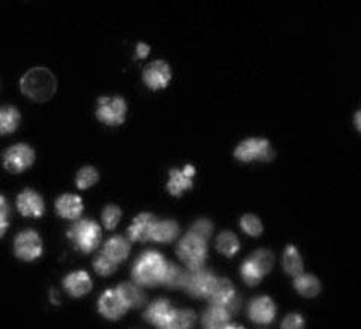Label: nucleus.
<instances>
[{
  "label": "nucleus",
  "mask_w": 361,
  "mask_h": 329,
  "mask_svg": "<svg viewBox=\"0 0 361 329\" xmlns=\"http://www.w3.org/2000/svg\"><path fill=\"white\" fill-rule=\"evenodd\" d=\"M21 91L35 101L49 100L56 89V79L47 68H32L21 79Z\"/></svg>",
  "instance_id": "f257e3e1"
},
{
  "label": "nucleus",
  "mask_w": 361,
  "mask_h": 329,
  "mask_svg": "<svg viewBox=\"0 0 361 329\" xmlns=\"http://www.w3.org/2000/svg\"><path fill=\"white\" fill-rule=\"evenodd\" d=\"M165 266L166 261L161 254L154 251H147L135 263L132 271L133 280L141 285L161 284Z\"/></svg>",
  "instance_id": "f03ea898"
},
{
  "label": "nucleus",
  "mask_w": 361,
  "mask_h": 329,
  "mask_svg": "<svg viewBox=\"0 0 361 329\" xmlns=\"http://www.w3.org/2000/svg\"><path fill=\"white\" fill-rule=\"evenodd\" d=\"M68 237L74 242V245H76L78 249L83 252H91L99 247L102 231L94 221L82 219L78 221L76 224L70 228Z\"/></svg>",
  "instance_id": "7ed1b4c3"
},
{
  "label": "nucleus",
  "mask_w": 361,
  "mask_h": 329,
  "mask_svg": "<svg viewBox=\"0 0 361 329\" xmlns=\"http://www.w3.org/2000/svg\"><path fill=\"white\" fill-rule=\"evenodd\" d=\"M274 264V256L267 251L260 249L254 252L252 256L242 264V278L250 285L259 284L264 275H267Z\"/></svg>",
  "instance_id": "20e7f679"
},
{
  "label": "nucleus",
  "mask_w": 361,
  "mask_h": 329,
  "mask_svg": "<svg viewBox=\"0 0 361 329\" xmlns=\"http://www.w3.org/2000/svg\"><path fill=\"white\" fill-rule=\"evenodd\" d=\"M178 257L182 259L190 271L201 269L206 261L207 256V247L206 242L201 240L192 235H188L178 243Z\"/></svg>",
  "instance_id": "39448f33"
},
{
  "label": "nucleus",
  "mask_w": 361,
  "mask_h": 329,
  "mask_svg": "<svg viewBox=\"0 0 361 329\" xmlns=\"http://www.w3.org/2000/svg\"><path fill=\"white\" fill-rule=\"evenodd\" d=\"M207 298L210 299L212 305L224 309L230 314L239 309V298L236 294V290L233 287V284L226 278H216Z\"/></svg>",
  "instance_id": "423d86ee"
},
{
  "label": "nucleus",
  "mask_w": 361,
  "mask_h": 329,
  "mask_svg": "<svg viewBox=\"0 0 361 329\" xmlns=\"http://www.w3.org/2000/svg\"><path fill=\"white\" fill-rule=\"evenodd\" d=\"M235 156L242 162H252V161H271L274 151L271 144L267 139H259V137H251V139L243 141L238 145Z\"/></svg>",
  "instance_id": "0eeeda50"
},
{
  "label": "nucleus",
  "mask_w": 361,
  "mask_h": 329,
  "mask_svg": "<svg viewBox=\"0 0 361 329\" xmlns=\"http://www.w3.org/2000/svg\"><path fill=\"white\" fill-rule=\"evenodd\" d=\"M215 281L216 277L214 272L201 268L186 272V281L183 287L188 290L189 294L195 296V298H207Z\"/></svg>",
  "instance_id": "6e6552de"
},
{
  "label": "nucleus",
  "mask_w": 361,
  "mask_h": 329,
  "mask_svg": "<svg viewBox=\"0 0 361 329\" xmlns=\"http://www.w3.org/2000/svg\"><path fill=\"white\" fill-rule=\"evenodd\" d=\"M127 112L126 101L121 97H102L97 106L99 120L108 125H118L124 123Z\"/></svg>",
  "instance_id": "1a4fd4ad"
},
{
  "label": "nucleus",
  "mask_w": 361,
  "mask_h": 329,
  "mask_svg": "<svg viewBox=\"0 0 361 329\" xmlns=\"http://www.w3.org/2000/svg\"><path fill=\"white\" fill-rule=\"evenodd\" d=\"M34 159H35V153L29 145L17 144L14 147H11L9 150H6L4 156V163L8 171L21 173L32 165Z\"/></svg>",
  "instance_id": "9d476101"
},
{
  "label": "nucleus",
  "mask_w": 361,
  "mask_h": 329,
  "mask_svg": "<svg viewBox=\"0 0 361 329\" xmlns=\"http://www.w3.org/2000/svg\"><path fill=\"white\" fill-rule=\"evenodd\" d=\"M14 247H16L17 256L21 260H26V261L38 259L41 256V252H42L41 239H39L37 232L32 231V230L20 232L17 239H16Z\"/></svg>",
  "instance_id": "9b49d317"
},
{
  "label": "nucleus",
  "mask_w": 361,
  "mask_h": 329,
  "mask_svg": "<svg viewBox=\"0 0 361 329\" xmlns=\"http://www.w3.org/2000/svg\"><path fill=\"white\" fill-rule=\"evenodd\" d=\"M99 310L104 317L115 321V319H120L121 316H124L126 311L129 310V306L126 305L121 294L115 289V290L104 292L102 294V298L99 301Z\"/></svg>",
  "instance_id": "f8f14e48"
},
{
  "label": "nucleus",
  "mask_w": 361,
  "mask_h": 329,
  "mask_svg": "<svg viewBox=\"0 0 361 329\" xmlns=\"http://www.w3.org/2000/svg\"><path fill=\"white\" fill-rule=\"evenodd\" d=\"M144 80L148 88L162 89L171 80V70H169L166 62L156 61L145 68Z\"/></svg>",
  "instance_id": "ddd939ff"
},
{
  "label": "nucleus",
  "mask_w": 361,
  "mask_h": 329,
  "mask_svg": "<svg viewBox=\"0 0 361 329\" xmlns=\"http://www.w3.org/2000/svg\"><path fill=\"white\" fill-rule=\"evenodd\" d=\"M194 175H195V168L190 165H186L183 169H173V171L169 173V182H168L169 194L177 197V195H182L185 190L192 187Z\"/></svg>",
  "instance_id": "4468645a"
},
{
  "label": "nucleus",
  "mask_w": 361,
  "mask_h": 329,
  "mask_svg": "<svg viewBox=\"0 0 361 329\" xmlns=\"http://www.w3.org/2000/svg\"><path fill=\"white\" fill-rule=\"evenodd\" d=\"M195 322V314L190 310L169 309L164 319L159 322V329H190Z\"/></svg>",
  "instance_id": "2eb2a0df"
},
{
  "label": "nucleus",
  "mask_w": 361,
  "mask_h": 329,
  "mask_svg": "<svg viewBox=\"0 0 361 329\" xmlns=\"http://www.w3.org/2000/svg\"><path fill=\"white\" fill-rule=\"evenodd\" d=\"M17 207L21 215L25 216H41L44 213V203L42 198L34 192V190L26 189L17 198Z\"/></svg>",
  "instance_id": "dca6fc26"
},
{
  "label": "nucleus",
  "mask_w": 361,
  "mask_h": 329,
  "mask_svg": "<svg viewBox=\"0 0 361 329\" xmlns=\"http://www.w3.org/2000/svg\"><path fill=\"white\" fill-rule=\"evenodd\" d=\"M156 222H157V219L150 213H141L140 216H136L133 224L129 228V237L132 240H137V242L152 240L153 228L156 225Z\"/></svg>",
  "instance_id": "f3484780"
},
{
  "label": "nucleus",
  "mask_w": 361,
  "mask_h": 329,
  "mask_svg": "<svg viewBox=\"0 0 361 329\" xmlns=\"http://www.w3.org/2000/svg\"><path fill=\"white\" fill-rule=\"evenodd\" d=\"M250 317L257 323H271L275 317V305L268 296H260L250 304Z\"/></svg>",
  "instance_id": "a211bd4d"
},
{
  "label": "nucleus",
  "mask_w": 361,
  "mask_h": 329,
  "mask_svg": "<svg viewBox=\"0 0 361 329\" xmlns=\"http://www.w3.org/2000/svg\"><path fill=\"white\" fill-rule=\"evenodd\" d=\"M63 287L67 289V292L73 296H83L87 294L91 287H92V283L90 275L87 272H74L70 273L68 277L63 280Z\"/></svg>",
  "instance_id": "6ab92c4d"
},
{
  "label": "nucleus",
  "mask_w": 361,
  "mask_h": 329,
  "mask_svg": "<svg viewBox=\"0 0 361 329\" xmlns=\"http://www.w3.org/2000/svg\"><path fill=\"white\" fill-rule=\"evenodd\" d=\"M58 213L66 219H78L82 215L83 204L78 195H62L56 201Z\"/></svg>",
  "instance_id": "aec40b11"
},
{
  "label": "nucleus",
  "mask_w": 361,
  "mask_h": 329,
  "mask_svg": "<svg viewBox=\"0 0 361 329\" xmlns=\"http://www.w3.org/2000/svg\"><path fill=\"white\" fill-rule=\"evenodd\" d=\"M129 251H130L129 242H127L124 237L116 236V237H112L106 242L103 254L108 259H111L114 263L118 264L127 259V256H129Z\"/></svg>",
  "instance_id": "412c9836"
},
{
  "label": "nucleus",
  "mask_w": 361,
  "mask_h": 329,
  "mask_svg": "<svg viewBox=\"0 0 361 329\" xmlns=\"http://www.w3.org/2000/svg\"><path fill=\"white\" fill-rule=\"evenodd\" d=\"M230 325V313L216 305H210L204 313L203 326L204 329H226Z\"/></svg>",
  "instance_id": "4be33fe9"
},
{
  "label": "nucleus",
  "mask_w": 361,
  "mask_h": 329,
  "mask_svg": "<svg viewBox=\"0 0 361 329\" xmlns=\"http://www.w3.org/2000/svg\"><path fill=\"white\" fill-rule=\"evenodd\" d=\"M116 292L121 294V298L129 309H137V306H142L145 304V294L136 284L124 283L116 287Z\"/></svg>",
  "instance_id": "5701e85b"
},
{
  "label": "nucleus",
  "mask_w": 361,
  "mask_h": 329,
  "mask_svg": "<svg viewBox=\"0 0 361 329\" xmlns=\"http://www.w3.org/2000/svg\"><path fill=\"white\" fill-rule=\"evenodd\" d=\"M178 235V225L174 221H157L153 228L152 240L154 242H171Z\"/></svg>",
  "instance_id": "b1692460"
},
{
  "label": "nucleus",
  "mask_w": 361,
  "mask_h": 329,
  "mask_svg": "<svg viewBox=\"0 0 361 329\" xmlns=\"http://www.w3.org/2000/svg\"><path fill=\"white\" fill-rule=\"evenodd\" d=\"M20 124V112L13 106L0 108V135L13 133Z\"/></svg>",
  "instance_id": "393cba45"
},
{
  "label": "nucleus",
  "mask_w": 361,
  "mask_h": 329,
  "mask_svg": "<svg viewBox=\"0 0 361 329\" xmlns=\"http://www.w3.org/2000/svg\"><path fill=\"white\" fill-rule=\"evenodd\" d=\"M186 281V271L180 269L178 266H176L174 263H168L162 275V281L161 284H165L166 287H183Z\"/></svg>",
  "instance_id": "a878e982"
},
{
  "label": "nucleus",
  "mask_w": 361,
  "mask_h": 329,
  "mask_svg": "<svg viewBox=\"0 0 361 329\" xmlns=\"http://www.w3.org/2000/svg\"><path fill=\"white\" fill-rule=\"evenodd\" d=\"M283 266L286 272L295 275V277H298V275L302 273V268H304L302 259L300 256L298 249L295 247H288V249H286L284 257H283Z\"/></svg>",
  "instance_id": "bb28decb"
},
{
  "label": "nucleus",
  "mask_w": 361,
  "mask_h": 329,
  "mask_svg": "<svg viewBox=\"0 0 361 329\" xmlns=\"http://www.w3.org/2000/svg\"><path fill=\"white\" fill-rule=\"evenodd\" d=\"M295 287L304 296H316L319 293L321 285H319V281H317L313 275L301 273L295 278Z\"/></svg>",
  "instance_id": "cd10ccee"
},
{
  "label": "nucleus",
  "mask_w": 361,
  "mask_h": 329,
  "mask_svg": "<svg viewBox=\"0 0 361 329\" xmlns=\"http://www.w3.org/2000/svg\"><path fill=\"white\" fill-rule=\"evenodd\" d=\"M169 309H171V304H169L166 299H157L148 306L144 316L148 322L157 326L159 322H161L165 317V314L169 311Z\"/></svg>",
  "instance_id": "c85d7f7f"
},
{
  "label": "nucleus",
  "mask_w": 361,
  "mask_h": 329,
  "mask_svg": "<svg viewBox=\"0 0 361 329\" xmlns=\"http://www.w3.org/2000/svg\"><path fill=\"white\" fill-rule=\"evenodd\" d=\"M216 245H218V249L224 254V256H228V257L235 256V254L239 251L238 237L228 231H224L222 235H219Z\"/></svg>",
  "instance_id": "c756f323"
},
{
  "label": "nucleus",
  "mask_w": 361,
  "mask_h": 329,
  "mask_svg": "<svg viewBox=\"0 0 361 329\" xmlns=\"http://www.w3.org/2000/svg\"><path fill=\"white\" fill-rule=\"evenodd\" d=\"M97 180H99V173L95 171L94 168L87 166V168H82L80 171L78 173L76 185H78L80 189H88V187H91L95 182H97Z\"/></svg>",
  "instance_id": "7c9ffc66"
},
{
  "label": "nucleus",
  "mask_w": 361,
  "mask_h": 329,
  "mask_svg": "<svg viewBox=\"0 0 361 329\" xmlns=\"http://www.w3.org/2000/svg\"><path fill=\"white\" fill-rule=\"evenodd\" d=\"M240 227L242 230L250 236H260L263 231V225L257 216L254 215H245L240 219Z\"/></svg>",
  "instance_id": "2f4dec72"
},
{
  "label": "nucleus",
  "mask_w": 361,
  "mask_h": 329,
  "mask_svg": "<svg viewBox=\"0 0 361 329\" xmlns=\"http://www.w3.org/2000/svg\"><path fill=\"white\" fill-rule=\"evenodd\" d=\"M103 224L108 230H114L121 219V210L116 206H108L103 210Z\"/></svg>",
  "instance_id": "473e14b6"
},
{
  "label": "nucleus",
  "mask_w": 361,
  "mask_h": 329,
  "mask_svg": "<svg viewBox=\"0 0 361 329\" xmlns=\"http://www.w3.org/2000/svg\"><path fill=\"white\" fill-rule=\"evenodd\" d=\"M189 235H192V236H195V237H198L201 240L207 242V239L212 235V224H210L209 221H206V219H200V221L195 222L192 227H190Z\"/></svg>",
  "instance_id": "72a5a7b5"
},
{
  "label": "nucleus",
  "mask_w": 361,
  "mask_h": 329,
  "mask_svg": "<svg viewBox=\"0 0 361 329\" xmlns=\"http://www.w3.org/2000/svg\"><path fill=\"white\" fill-rule=\"evenodd\" d=\"M116 266H118V264L114 263L111 259L106 257L103 252L94 261V268L100 275H111V273H114Z\"/></svg>",
  "instance_id": "f704fd0d"
},
{
  "label": "nucleus",
  "mask_w": 361,
  "mask_h": 329,
  "mask_svg": "<svg viewBox=\"0 0 361 329\" xmlns=\"http://www.w3.org/2000/svg\"><path fill=\"white\" fill-rule=\"evenodd\" d=\"M8 211H9V207H8L6 199L0 195V237L5 235V231L8 228Z\"/></svg>",
  "instance_id": "c9c22d12"
},
{
  "label": "nucleus",
  "mask_w": 361,
  "mask_h": 329,
  "mask_svg": "<svg viewBox=\"0 0 361 329\" xmlns=\"http://www.w3.org/2000/svg\"><path fill=\"white\" fill-rule=\"evenodd\" d=\"M302 328H304V319L300 314H289L281 325V329H302Z\"/></svg>",
  "instance_id": "e433bc0d"
},
{
  "label": "nucleus",
  "mask_w": 361,
  "mask_h": 329,
  "mask_svg": "<svg viewBox=\"0 0 361 329\" xmlns=\"http://www.w3.org/2000/svg\"><path fill=\"white\" fill-rule=\"evenodd\" d=\"M148 51H150V47L144 44V42H140V44L136 46V56L137 58H145L148 55Z\"/></svg>",
  "instance_id": "4c0bfd02"
},
{
  "label": "nucleus",
  "mask_w": 361,
  "mask_h": 329,
  "mask_svg": "<svg viewBox=\"0 0 361 329\" xmlns=\"http://www.w3.org/2000/svg\"><path fill=\"white\" fill-rule=\"evenodd\" d=\"M226 329H243L242 326H239V325H233V323H230Z\"/></svg>",
  "instance_id": "58836bf2"
}]
</instances>
